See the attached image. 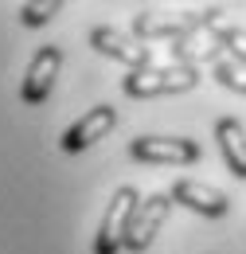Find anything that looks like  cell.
<instances>
[{"label": "cell", "mask_w": 246, "mask_h": 254, "mask_svg": "<svg viewBox=\"0 0 246 254\" xmlns=\"http://www.w3.org/2000/svg\"><path fill=\"white\" fill-rule=\"evenodd\" d=\"M90 47H94V51H102L106 59L125 63L129 70H145V66H153V47H145V43L122 35L118 28H94V32H90Z\"/></svg>", "instance_id": "obj_6"}, {"label": "cell", "mask_w": 246, "mask_h": 254, "mask_svg": "<svg viewBox=\"0 0 246 254\" xmlns=\"http://www.w3.org/2000/svg\"><path fill=\"white\" fill-rule=\"evenodd\" d=\"M62 12V4L59 0H39V4H20V24L24 28H43V24H51L55 16Z\"/></svg>", "instance_id": "obj_11"}, {"label": "cell", "mask_w": 246, "mask_h": 254, "mask_svg": "<svg viewBox=\"0 0 246 254\" xmlns=\"http://www.w3.org/2000/svg\"><path fill=\"white\" fill-rule=\"evenodd\" d=\"M215 141H219V153L227 160L231 176L235 180H246V129L239 118H219L215 122Z\"/></svg>", "instance_id": "obj_9"}, {"label": "cell", "mask_w": 246, "mask_h": 254, "mask_svg": "<svg viewBox=\"0 0 246 254\" xmlns=\"http://www.w3.org/2000/svg\"><path fill=\"white\" fill-rule=\"evenodd\" d=\"M59 66H62V47H55V43L39 47V51L31 55V63H28L24 82H20V102H24V106H39V102H47L51 86H55V78H59Z\"/></svg>", "instance_id": "obj_5"}, {"label": "cell", "mask_w": 246, "mask_h": 254, "mask_svg": "<svg viewBox=\"0 0 246 254\" xmlns=\"http://www.w3.org/2000/svg\"><path fill=\"white\" fill-rule=\"evenodd\" d=\"M199 82V70L195 66H145V70H129L122 78V90L129 98H160V94H184L195 90Z\"/></svg>", "instance_id": "obj_1"}, {"label": "cell", "mask_w": 246, "mask_h": 254, "mask_svg": "<svg viewBox=\"0 0 246 254\" xmlns=\"http://www.w3.org/2000/svg\"><path fill=\"white\" fill-rule=\"evenodd\" d=\"M129 157L141 164H195L199 145L191 137H137L129 141Z\"/></svg>", "instance_id": "obj_4"}, {"label": "cell", "mask_w": 246, "mask_h": 254, "mask_svg": "<svg viewBox=\"0 0 246 254\" xmlns=\"http://www.w3.org/2000/svg\"><path fill=\"white\" fill-rule=\"evenodd\" d=\"M211 74H215L219 82L227 86V90H239V94H246V74L239 70L235 63H227V59H215L211 63Z\"/></svg>", "instance_id": "obj_12"}, {"label": "cell", "mask_w": 246, "mask_h": 254, "mask_svg": "<svg viewBox=\"0 0 246 254\" xmlns=\"http://www.w3.org/2000/svg\"><path fill=\"white\" fill-rule=\"evenodd\" d=\"M168 211H172V195H168V191H153V195H145V199L137 203L133 219H129L125 251H129V254H145V251H149L153 239H156V231H160L164 219H168Z\"/></svg>", "instance_id": "obj_3"}, {"label": "cell", "mask_w": 246, "mask_h": 254, "mask_svg": "<svg viewBox=\"0 0 246 254\" xmlns=\"http://www.w3.org/2000/svg\"><path fill=\"white\" fill-rule=\"evenodd\" d=\"M168 195H172V203H184L187 211H195V215H203V219H223V215L231 211V199L219 188L199 184V180H176Z\"/></svg>", "instance_id": "obj_7"}, {"label": "cell", "mask_w": 246, "mask_h": 254, "mask_svg": "<svg viewBox=\"0 0 246 254\" xmlns=\"http://www.w3.org/2000/svg\"><path fill=\"white\" fill-rule=\"evenodd\" d=\"M207 35L215 39L219 47H227L239 63H246V32H243V28H235V24H211Z\"/></svg>", "instance_id": "obj_10"}, {"label": "cell", "mask_w": 246, "mask_h": 254, "mask_svg": "<svg viewBox=\"0 0 246 254\" xmlns=\"http://www.w3.org/2000/svg\"><path fill=\"white\" fill-rule=\"evenodd\" d=\"M114 126H118V110H114V106H94V110H86L74 126L62 133V153H82V149H90L94 141H102Z\"/></svg>", "instance_id": "obj_8"}, {"label": "cell", "mask_w": 246, "mask_h": 254, "mask_svg": "<svg viewBox=\"0 0 246 254\" xmlns=\"http://www.w3.org/2000/svg\"><path fill=\"white\" fill-rule=\"evenodd\" d=\"M141 203V191L133 184H122V188L110 195V207L98 223V235H94V254H118L125 251V231H129V219Z\"/></svg>", "instance_id": "obj_2"}]
</instances>
